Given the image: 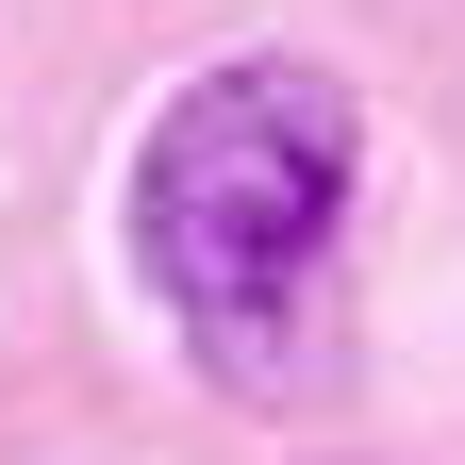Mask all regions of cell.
Listing matches in <instances>:
<instances>
[{
    "label": "cell",
    "instance_id": "obj_1",
    "mask_svg": "<svg viewBox=\"0 0 465 465\" xmlns=\"http://www.w3.org/2000/svg\"><path fill=\"white\" fill-rule=\"evenodd\" d=\"M366 183V100L316 50H232L134 150V266L166 332L200 349L232 399H300L316 382V300H332V232Z\"/></svg>",
    "mask_w": 465,
    "mask_h": 465
}]
</instances>
